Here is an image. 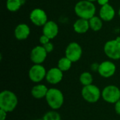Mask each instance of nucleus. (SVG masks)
Masks as SVG:
<instances>
[{"label": "nucleus", "instance_id": "18", "mask_svg": "<svg viewBox=\"0 0 120 120\" xmlns=\"http://www.w3.org/2000/svg\"><path fill=\"white\" fill-rule=\"evenodd\" d=\"M25 0H6V6L8 11L16 12L24 4Z\"/></svg>", "mask_w": 120, "mask_h": 120}, {"label": "nucleus", "instance_id": "31", "mask_svg": "<svg viewBox=\"0 0 120 120\" xmlns=\"http://www.w3.org/2000/svg\"><path fill=\"white\" fill-rule=\"evenodd\" d=\"M44 120L43 119H40V120Z\"/></svg>", "mask_w": 120, "mask_h": 120}, {"label": "nucleus", "instance_id": "29", "mask_svg": "<svg viewBox=\"0 0 120 120\" xmlns=\"http://www.w3.org/2000/svg\"><path fill=\"white\" fill-rule=\"evenodd\" d=\"M87 1H91V2H94V1H97V0H87Z\"/></svg>", "mask_w": 120, "mask_h": 120}, {"label": "nucleus", "instance_id": "21", "mask_svg": "<svg viewBox=\"0 0 120 120\" xmlns=\"http://www.w3.org/2000/svg\"><path fill=\"white\" fill-rule=\"evenodd\" d=\"M93 80V77L89 72H84L79 76V82L84 86L92 84Z\"/></svg>", "mask_w": 120, "mask_h": 120}, {"label": "nucleus", "instance_id": "11", "mask_svg": "<svg viewBox=\"0 0 120 120\" xmlns=\"http://www.w3.org/2000/svg\"><path fill=\"white\" fill-rule=\"evenodd\" d=\"M116 72V65L110 60H105L100 63L98 72L104 78H110L112 77Z\"/></svg>", "mask_w": 120, "mask_h": 120}, {"label": "nucleus", "instance_id": "12", "mask_svg": "<svg viewBox=\"0 0 120 120\" xmlns=\"http://www.w3.org/2000/svg\"><path fill=\"white\" fill-rule=\"evenodd\" d=\"M63 78V72L58 67L49 69L46 72V80L51 84H57L60 83Z\"/></svg>", "mask_w": 120, "mask_h": 120}, {"label": "nucleus", "instance_id": "4", "mask_svg": "<svg viewBox=\"0 0 120 120\" xmlns=\"http://www.w3.org/2000/svg\"><path fill=\"white\" fill-rule=\"evenodd\" d=\"M101 94L102 92L100 89L93 84L88 86H84L82 89V98L86 102L90 103H94L98 101L101 97Z\"/></svg>", "mask_w": 120, "mask_h": 120}, {"label": "nucleus", "instance_id": "9", "mask_svg": "<svg viewBox=\"0 0 120 120\" xmlns=\"http://www.w3.org/2000/svg\"><path fill=\"white\" fill-rule=\"evenodd\" d=\"M30 20L34 25L43 27L48 22V16L45 11L39 8H36L30 12Z\"/></svg>", "mask_w": 120, "mask_h": 120}, {"label": "nucleus", "instance_id": "10", "mask_svg": "<svg viewBox=\"0 0 120 120\" xmlns=\"http://www.w3.org/2000/svg\"><path fill=\"white\" fill-rule=\"evenodd\" d=\"M47 54L43 46H36L30 52V60L34 64H41L45 61Z\"/></svg>", "mask_w": 120, "mask_h": 120}, {"label": "nucleus", "instance_id": "15", "mask_svg": "<svg viewBox=\"0 0 120 120\" xmlns=\"http://www.w3.org/2000/svg\"><path fill=\"white\" fill-rule=\"evenodd\" d=\"M30 34V28L25 23L18 24L14 30V36L17 40L22 41L28 38Z\"/></svg>", "mask_w": 120, "mask_h": 120}, {"label": "nucleus", "instance_id": "26", "mask_svg": "<svg viewBox=\"0 0 120 120\" xmlns=\"http://www.w3.org/2000/svg\"><path fill=\"white\" fill-rule=\"evenodd\" d=\"M115 110L116 113L120 115V100L115 104Z\"/></svg>", "mask_w": 120, "mask_h": 120}, {"label": "nucleus", "instance_id": "25", "mask_svg": "<svg viewBox=\"0 0 120 120\" xmlns=\"http://www.w3.org/2000/svg\"><path fill=\"white\" fill-rule=\"evenodd\" d=\"M6 116H7V112L0 109V120H6Z\"/></svg>", "mask_w": 120, "mask_h": 120}, {"label": "nucleus", "instance_id": "16", "mask_svg": "<svg viewBox=\"0 0 120 120\" xmlns=\"http://www.w3.org/2000/svg\"><path fill=\"white\" fill-rule=\"evenodd\" d=\"M74 31L77 34H84L90 29L89 20L78 18L73 24Z\"/></svg>", "mask_w": 120, "mask_h": 120}, {"label": "nucleus", "instance_id": "30", "mask_svg": "<svg viewBox=\"0 0 120 120\" xmlns=\"http://www.w3.org/2000/svg\"><path fill=\"white\" fill-rule=\"evenodd\" d=\"M118 15H119V16H120V9H119V11H118Z\"/></svg>", "mask_w": 120, "mask_h": 120}, {"label": "nucleus", "instance_id": "19", "mask_svg": "<svg viewBox=\"0 0 120 120\" xmlns=\"http://www.w3.org/2000/svg\"><path fill=\"white\" fill-rule=\"evenodd\" d=\"M90 29L94 32L101 30L103 27V20L99 16H94L89 20Z\"/></svg>", "mask_w": 120, "mask_h": 120}, {"label": "nucleus", "instance_id": "24", "mask_svg": "<svg viewBox=\"0 0 120 120\" xmlns=\"http://www.w3.org/2000/svg\"><path fill=\"white\" fill-rule=\"evenodd\" d=\"M43 46H44V48L45 49V50L46 51V52H47L48 53L52 52V51H53V49H54V46H53V43L51 42V41H49V42L47 43L46 44L44 45Z\"/></svg>", "mask_w": 120, "mask_h": 120}, {"label": "nucleus", "instance_id": "6", "mask_svg": "<svg viewBox=\"0 0 120 120\" xmlns=\"http://www.w3.org/2000/svg\"><path fill=\"white\" fill-rule=\"evenodd\" d=\"M105 54L112 60L120 59V41L116 39L108 41L103 47Z\"/></svg>", "mask_w": 120, "mask_h": 120}, {"label": "nucleus", "instance_id": "23", "mask_svg": "<svg viewBox=\"0 0 120 120\" xmlns=\"http://www.w3.org/2000/svg\"><path fill=\"white\" fill-rule=\"evenodd\" d=\"M50 39L46 37V35L44 34H42L40 37H39V43L41 44V46H44L45 44H46L47 43H49L50 41Z\"/></svg>", "mask_w": 120, "mask_h": 120}, {"label": "nucleus", "instance_id": "5", "mask_svg": "<svg viewBox=\"0 0 120 120\" xmlns=\"http://www.w3.org/2000/svg\"><path fill=\"white\" fill-rule=\"evenodd\" d=\"M101 97L105 102L115 104L120 100V89L115 85H108L103 89Z\"/></svg>", "mask_w": 120, "mask_h": 120}, {"label": "nucleus", "instance_id": "22", "mask_svg": "<svg viewBox=\"0 0 120 120\" xmlns=\"http://www.w3.org/2000/svg\"><path fill=\"white\" fill-rule=\"evenodd\" d=\"M44 120H61V117L60 114L56 112V110H51V111H49L48 112H46L44 117Z\"/></svg>", "mask_w": 120, "mask_h": 120}, {"label": "nucleus", "instance_id": "20", "mask_svg": "<svg viewBox=\"0 0 120 120\" xmlns=\"http://www.w3.org/2000/svg\"><path fill=\"white\" fill-rule=\"evenodd\" d=\"M72 65V62L65 56L60 58L58 62V68L62 72L68 71L71 68Z\"/></svg>", "mask_w": 120, "mask_h": 120}, {"label": "nucleus", "instance_id": "13", "mask_svg": "<svg viewBox=\"0 0 120 120\" xmlns=\"http://www.w3.org/2000/svg\"><path fill=\"white\" fill-rule=\"evenodd\" d=\"M58 32V25L53 20H48V22L42 27L43 34L48 37L50 39H53L56 37Z\"/></svg>", "mask_w": 120, "mask_h": 120}, {"label": "nucleus", "instance_id": "1", "mask_svg": "<svg viewBox=\"0 0 120 120\" xmlns=\"http://www.w3.org/2000/svg\"><path fill=\"white\" fill-rule=\"evenodd\" d=\"M74 10L79 18L89 20L96 15V7L93 2L87 0H81L75 4Z\"/></svg>", "mask_w": 120, "mask_h": 120}, {"label": "nucleus", "instance_id": "3", "mask_svg": "<svg viewBox=\"0 0 120 120\" xmlns=\"http://www.w3.org/2000/svg\"><path fill=\"white\" fill-rule=\"evenodd\" d=\"M45 98L49 106L53 110L60 109L64 103L63 94L60 90L56 88L49 89Z\"/></svg>", "mask_w": 120, "mask_h": 120}, {"label": "nucleus", "instance_id": "2", "mask_svg": "<svg viewBox=\"0 0 120 120\" xmlns=\"http://www.w3.org/2000/svg\"><path fill=\"white\" fill-rule=\"evenodd\" d=\"M18 99L15 94L9 90L2 91L0 94V109L6 112H13L17 107Z\"/></svg>", "mask_w": 120, "mask_h": 120}, {"label": "nucleus", "instance_id": "28", "mask_svg": "<svg viewBox=\"0 0 120 120\" xmlns=\"http://www.w3.org/2000/svg\"><path fill=\"white\" fill-rule=\"evenodd\" d=\"M109 1H110V0H97V3L101 6H105V5L109 4Z\"/></svg>", "mask_w": 120, "mask_h": 120}, {"label": "nucleus", "instance_id": "14", "mask_svg": "<svg viewBox=\"0 0 120 120\" xmlns=\"http://www.w3.org/2000/svg\"><path fill=\"white\" fill-rule=\"evenodd\" d=\"M115 10L110 4L101 7L99 10V17L103 21L110 22L112 20L115 16Z\"/></svg>", "mask_w": 120, "mask_h": 120}, {"label": "nucleus", "instance_id": "17", "mask_svg": "<svg viewBox=\"0 0 120 120\" xmlns=\"http://www.w3.org/2000/svg\"><path fill=\"white\" fill-rule=\"evenodd\" d=\"M49 89L42 84H39L34 86L31 90V94L33 98L36 99H41L46 98Z\"/></svg>", "mask_w": 120, "mask_h": 120}, {"label": "nucleus", "instance_id": "27", "mask_svg": "<svg viewBox=\"0 0 120 120\" xmlns=\"http://www.w3.org/2000/svg\"><path fill=\"white\" fill-rule=\"evenodd\" d=\"M99 65H100V64H98V63H93L91 65V70L92 71H98V68H99Z\"/></svg>", "mask_w": 120, "mask_h": 120}, {"label": "nucleus", "instance_id": "7", "mask_svg": "<svg viewBox=\"0 0 120 120\" xmlns=\"http://www.w3.org/2000/svg\"><path fill=\"white\" fill-rule=\"evenodd\" d=\"M65 55L72 63L77 62L82 58V48L77 42H70L65 49Z\"/></svg>", "mask_w": 120, "mask_h": 120}, {"label": "nucleus", "instance_id": "8", "mask_svg": "<svg viewBox=\"0 0 120 120\" xmlns=\"http://www.w3.org/2000/svg\"><path fill=\"white\" fill-rule=\"evenodd\" d=\"M46 68L41 64H34L30 68L28 76L32 82L39 83L44 79H46Z\"/></svg>", "mask_w": 120, "mask_h": 120}]
</instances>
